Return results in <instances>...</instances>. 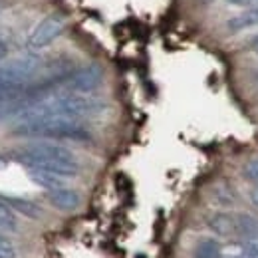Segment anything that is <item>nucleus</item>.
I'll list each match as a JSON object with an SVG mask.
<instances>
[{"instance_id":"f257e3e1","label":"nucleus","mask_w":258,"mask_h":258,"mask_svg":"<svg viewBox=\"0 0 258 258\" xmlns=\"http://www.w3.org/2000/svg\"><path fill=\"white\" fill-rule=\"evenodd\" d=\"M14 159L28 169H42L62 177H74L80 171L78 159L70 149L54 143H36L14 153Z\"/></svg>"},{"instance_id":"f03ea898","label":"nucleus","mask_w":258,"mask_h":258,"mask_svg":"<svg viewBox=\"0 0 258 258\" xmlns=\"http://www.w3.org/2000/svg\"><path fill=\"white\" fill-rule=\"evenodd\" d=\"M16 135L26 137H50V139H72V141H90L92 133L72 117H44L22 121L14 127Z\"/></svg>"},{"instance_id":"7ed1b4c3","label":"nucleus","mask_w":258,"mask_h":258,"mask_svg":"<svg viewBox=\"0 0 258 258\" xmlns=\"http://www.w3.org/2000/svg\"><path fill=\"white\" fill-rule=\"evenodd\" d=\"M40 66V58L38 56H20L8 64L0 66V80L14 90L24 88L26 80H30L36 70Z\"/></svg>"},{"instance_id":"20e7f679","label":"nucleus","mask_w":258,"mask_h":258,"mask_svg":"<svg viewBox=\"0 0 258 258\" xmlns=\"http://www.w3.org/2000/svg\"><path fill=\"white\" fill-rule=\"evenodd\" d=\"M101 80H103V70L99 66L92 64L72 72L70 76H66V80L62 84H64L70 92L88 94V92H94L96 90L97 86L101 84Z\"/></svg>"},{"instance_id":"39448f33","label":"nucleus","mask_w":258,"mask_h":258,"mask_svg":"<svg viewBox=\"0 0 258 258\" xmlns=\"http://www.w3.org/2000/svg\"><path fill=\"white\" fill-rule=\"evenodd\" d=\"M64 28H66L64 16L52 14V16H48V18H44V20L34 28V32L30 34V38H28V46H30L32 50L46 48V46H50L60 34L64 32Z\"/></svg>"},{"instance_id":"423d86ee","label":"nucleus","mask_w":258,"mask_h":258,"mask_svg":"<svg viewBox=\"0 0 258 258\" xmlns=\"http://www.w3.org/2000/svg\"><path fill=\"white\" fill-rule=\"evenodd\" d=\"M50 203L56 207V209H60V211H74V209H78V205H80V195L76 193V191H70V189H54V191H50Z\"/></svg>"},{"instance_id":"0eeeda50","label":"nucleus","mask_w":258,"mask_h":258,"mask_svg":"<svg viewBox=\"0 0 258 258\" xmlns=\"http://www.w3.org/2000/svg\"><path fill=\"white\" fill-rule=\"evenodd\" d=\"M30 179L36 185H40V187H44L48 191L64 187V177L62 175H56V173H50V171H42V169H30Z\"/></svg>"},{"instance_id":"6e6552de","label":"nucleus","mask_w":258,"mask_h":258,"mask_svg":"<svg viewBox=\"0 0 258 258\" xmlns=\"http://www.w3.org/2000/svg\"><path fill=\"white\" fill-rule=\"evenodd\" d=\"M4 201H6L8 207L16 209L18 213H22V215H26V217H30V219H38V217L42 215V209H40L36 203H32V201L18 199V197H4Z\"/></svg>"},{"instance_id":"1a4fd4ad","label":"nucleus","mask_w":258,"mask_h":258,"mask_svg":"<svg viewBox=\"0 0 258 258\" xmlns=\"http://www.w3.org/2000/svg\"><path fill=\"white\" fill-rule=\"evenodd\" d=\"M195 258H221V244L215 238H205L197 244Z\"/></svg>"},{"instance_id":"9d476101","label":"nucleus","mask_w":258,"mask_h":258,"mask_svg":"<svg viewBox=\"0 0 258 258\" xmlns=\"http://www.w3.org/2000/svg\"><path fill=\"white\" fill-rule=\"evenodd\" d=\"M234 230L244 234V236H252L258 232V223L252 217H246V215H240L234 219Z\"/></svg>"},{"instance_id":"9b49d317","label":"nucleus","mask_w":258,"mask_h":258,"mask_svg":"<svg viewBox=\"0 0 258 258\" xmlns=\"http://www.w3.org/2000/svg\"><path fill=\"white\" fill-rule=\"evenodd\" d=\"M16 228V219L6 205L4 197H0V230H14Z\"/></svg>"},{"instance_id":"f8f14e48","label":"nucleus","mask_w":258,"mask_h":258,"mask_svg":"<svg viewBox=\"0 0 258 258\" xmlns=\"http://www.w3.org/2000/svg\"><path fill=\"white\" fill-rule=\"evenodd\" d=\"M211 228L217 230L219 234H228L230 230H234V219L226 215H217L211 219Z\"/></svg>"},{"instance_id":"ddd939ff","label":"nucleus","mask_w":258,"mask_h":258,"mask_svg":"<svg viewBox=\"0 0 258 258\" xmlns=\"http://www.w3.org/2000/svg\"><path fill=\"white\" fill-rule=\"evenodd\" d=\"M244 177L252 183H258V159H252V161L246 163L244 167Z\"/></svg>"},{"instance_id":"4468645a","label":"nucleus","mask_w":258,"mask_h":258,"mask_svg":"<svg viewBox=\"0 0 258 258\" xmlns=\"http://www.w3.org/2000/svg\"><path fill=\"white\" fill-rule=\"evenodd\" d=\"M0 258H14V246L4 236H0Z\"/></svg>"},{"instance_id":"2eb2a0df","label":"nucleus","mask_w":258,"mask_h":258,"mask_svg":"<svg viewBox=\"0 0 258 258\" xmlns=\"http://www.w3.org/2000/svg\"><path fill=\"white\" fill-rule=\"evenodd\" d=\"M4 56H6V46H4V44H0V62L4 60Z\"/></svg>"},{"instance_id":"dca6fc26","label":"nucleus","mask_w":258,"mask_h":258,"mask_svg":"<svg viewBox=\"0 0 258 258\" xmlns=\"http://www.w3.org/2000/svg\"><path fill=\"white\" fill-rule=\"evenodd\" d=\"M250 197H252V203H254V205L258 207V187L254 189V191H252V195H250Z\"/></svg>"},{"instance_id":"f3484780","label":"nucleus","mask_w":258,"mask_h":258,"mask_svg":"<svg viewBox=\"0 0 258 258\" xmlns=\"http://www.w3.org/2000/svg\"><path fill=\"white\" fill-rule=\"evenodd\" d=\"M228 2H234V4H246V2H250V0H228Z\"/></svg>"},{"instance_id":"a211bd4d","label":"nucleus","mask_w":258,"mask_h":258,"mask_svg":"<svg viewBox=\"0 0 258 258\" xmlns=\"http://www.w3.org/2000/svg\"><path fill=\"white\" fill-rule=\"evenodd\" d=\"M234 258H254V256H250V254H246V252H244V254H240V256H234Z\"/></svg>"},{"instance_id":"6ab92c4d","label":"nucleus","mask_w":258,"mask_h":258,"mask_svg":"<svg viewBox=\"0 0 258 258\" xmlns=\"http://www.w3.org/2000/svg\"><path fill=\"white\" fill-rule=\"evenodd\" d=\"M252 46H256V48H258V36H256V38H254V42H252Z\"/></svg>"}]
</instances>
